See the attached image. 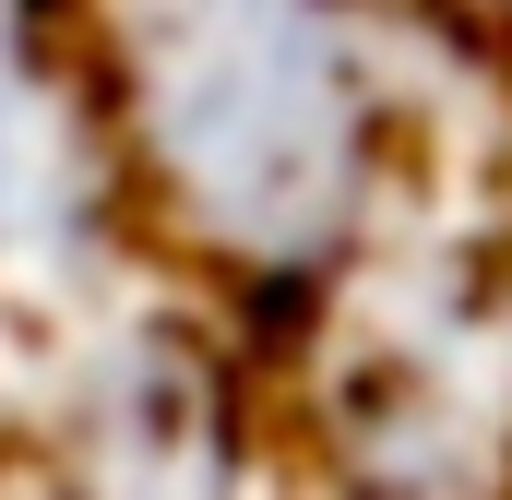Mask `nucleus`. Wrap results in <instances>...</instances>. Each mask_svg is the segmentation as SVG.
I'll return each mask as SVG.
<instances>
[{
    "instance_id": "1",
    "label": "nucleus",
    "mask_w": 512,
    "mask_h": 500,
    "mask_svg": "<svg viewBox=\"0 0 512 500\" xmlns=\"http://www.w3.org/2000/svg\"><path fill=\"white\" fill-rule=\"evenodd\" d=\"M131 215L251 310H310L382 227L393 60L370 0H72Z\"/></svg>"
},
{
    "instance_id": "2",
    "label": "nucleus",
    "mask_w": 512,
    "mask_h": 500,
    "mask_svg": "<svg viewBox=\"0 0 512 500\" xmlns=\"http://www.w3.org/2000/svg\"><path fill=\"white\" fill-rule=\"evenodd\" d=\"M120 215L131 179L72 36V0H0V274L36 298H72L108 274Z\"/></svg>"
},
{
    "instance_id": "3",
    "label": "nucleus",
    "mask_w": 512,
    "mask_h": 500,
    "mask_svg": "<svg viewBox=\"0 0 512 500\" xmlns=\"http://www.w3.org/2000/svg\"><path fill=\"white\" fill-rule=\"evenodd\" d=\"M72 500H251L227 370L191 334H108L72 405Z\"/></svg>"
},
{
    "instance_id": "4",
    "label": "nucleus",
    "mask_w": 512,
    "mask_h": 500,
    "mask_svg": "<svg viewBox=\"0 0 512 500\" xmlns=\"http://www.w3.org/2000/svg\"><path fill=\"white\" fill-rule=\"evenodd\" d=\"M310 500H512V489H501V477H429V465H334V453H322Z\"/></svg>"
},
{
    "instance_id": "5",
    "label": "nucleus",
    "mask_w": 512,
    "mask_h": 500,
    "mask_svg": "<svg viewBox=\"0 0 512 500\" xmlns=\"http://www.w3.org/2000/svg\"><path fill=\"white\" fill-rule=\"evenodd\" d=\"M501 12H512V0H501Z\"/></svg>"
}]
</instances>
